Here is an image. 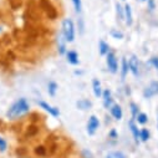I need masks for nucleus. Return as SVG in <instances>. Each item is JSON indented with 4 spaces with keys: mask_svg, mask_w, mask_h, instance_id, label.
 Here are the masks:
<instances>
[{
    "mask_svg": "<svg viewBox=\"0 0 158 158\" xmlns=\"http://www.w3.org/2000/svg\"><path fill=\"white\" fill-rule=\"evenodd\" d=\"M29 103L25 98H20L18 101H15L10 107L9 110L6 111V117L10 118V120H16V118L21 117L23 114L27 113L29 112Z\"/></svg>",
    "mask_w": 158,
    "mask_h": 158,
    "instance_id": "1",
    "label": "nucleus"
},
{
    "mask_svg": "<svg viewBox=\"0 0 158 158\" xmlns=\"http://www.w3.org/2000/svg\"><path fill=\"white\" fill-rule=\"evenodd\" d=\"M62 35L66 39V41L72 43L75 39V26L71 19H65L62 21Z\"/></svg>",
    "mask_w": 158,
    "mask_h": 158,
    "instance_id": "2",
    "label": "nucleus"
},
{
    "mask_svg": "<svg viewBox=\"0 0 158 158\" xmlns=\"http://www.w3.org/2000/svg\"><path fill=\"white\" fill-rule=\"evenodd\" d=\"M106 62H107V67L108 70L112 72V73H116L118 71V61L116 59V55L110 51L107 55H106Z\"/></svg>",
    "mask_w": 158,
    "mask_h": 158,
    "instance_id": "3",
    "label": "nucleus"
},
{
    "mask_svg": "<svg viewBox=\"0 0 158 158\" xmlns=\"http://www.w3.org/2000/svg\"><path fill=\"white\" fill-rule=\"evenodd\" d=\"M98 127H100V121H98V118H97L95 114L90 116L89 122H87V133H89L90 136H94V135L97 132Z\"/></svg>",
    "mask_w": 158,
    "mask_h": 158,
    "instance_id": "4",
    "label": "nucleus"
},
{
    "mask_svg": "<svg viewBox=\"0 0 158 158\" xmlns=\"http://www.w3.org/2000/svg\"><path fill=\"white\" fill-rule=\"evenodd\" d=\"M37 105L40 106L41 108H44L46 112H49L51 116H54V117H59V116H60V111H59V108H56V107L49 105V103L45 102V101H37Z\"/></svg>",
    "mask_w": 158,
    "mask_h": 158,
    "instance_id": "5",
    "label": "nucleus"
},
{
    "mask_svg": "<svg viewBox=\"0 0 158 158\" xmlns=\"http://www.w3.org/2000/svg\"><path fill=\"white\" fill-rule=\"evenodd\" d=\"M143 95H144V97H146V98H151V97H153V96L158 95V82H157V81L151 82V84L146 87V90H144Z\"/></svg>",
    "mask_w": 158,
    "mask_h": 158,
    "instance_id": "6",
    "label": "nucleus"
},
{
    "mask_svg": "<svg viewBox=\"0 0 158 158\" xmlns=\"http://www.w3.org/2000/svg\"><path fill=\"white\" fill-rule=\"evenodd\" d=\"M128 69L135 76H138V73H139V64H138V59L135 55H132L130 57V60H128Z\"/></svg>",
    "mask_w": 158,
    "mask_h": 158,
    "instance_id": "7",
    "label": "nucleus"
},
{
    "mask_svg": "<svg viewBox=\"0 0 158 158\" xmlns=\"http://www.w3.org/2000/svg\"><path fill=\"white\" fill-rule=\"evenodd\" d=\"M102 97H103V106L108 110H111V107L113 106V98H112V95H111V91L110 90H105L102 92Z\"/></svg>",
    "mask_w": 158,
    "mask_h": 158,
    "instance_id": "8",
    "label": "nucleus"
},
{
    "mask_svg": "<svg viewBox=\"0 0 158 158\" xmlns=\"http://www.w3.org/2000/svg\"><path fill=\"white\" fill-rule=\"evenodd\" d=\"M66 39L64 37L62 34H59L57 35V50H59V54L60 55H64L66 54Z\"/></svg>",
    "mask_w": 158,
    "mask_h": 158,
    "instance_id": "9",
    "label": "nucleus"
},
{
    "mask_svg": "<svg viewBox=\"0 0 158 158\" xmlns=\"http://www.w3.org/2000/svg\"><path fill=\"white\" fill-rule=\"evenodd\" d=\"M66 59H67V62L71 64V65H78L80 64V60H78V54L73 50H70V51H66Z\"/></svg>",
    "mask_w": 158,
    "mask_h": 158,
    "instance_id": "10",
    "label": "nucleus"
},
{
    "mask_svg": "<svg viewBox=\"0 0 158 158\" xmlns=\"http://www.w3.org/2000/svg\"><path fill=\"white\" fill-rule=\"evenodd\" d=\"M111 114L113 116L114 120H118V121H120L121 118H122V116H123V112H122L121 106H118V105H113V106L111 107Z\"/></svg>",
    "mask_w": 158,
    "mask_h": 158,
    "instance_id": "11",
    "label": "nucleus"
},
{
    "mask_svg": "<svg viewBox=\"0 0 158 158\" xmlns=\"http://www.w3.org/2000/svg\"><path fill=\"white\" fill-rule=\"evenodd\" d=\"M125 19H126L127 25H132V23H133V15H132V9H131L130 4H126L125 5Z\"/></svg>",
    "mask_w": 158,
    "mask_h": 158,
    "instance_id": "12",
    "label": "nucleus"
},
{
    "mask_svg": "<svg viewBox=\"0 0 158 158\" xmlns=\"http://www.w3.org/2000/svg\"><path fill=\"white\" fill-rule=\"evenodd\" d=\"M92 90H94V94L96 97H101L102 96V87H101V84L100 81L97 80V78H95V80L92 81Z\"/></svg>",
    "mask_w": 158,
    "mask_h": 158,
    "instance_id": "13",
    "label": "nucleus"
},
{
    "mask_svg": "<svg viewBox=\"0 0 158 158\" xmlns=\"http://www.w3.org/2000/svg\"><path fill=\"white\" fill-rule=\"evenodd\" d=\"M76 106H77V108H80V110H89L92 106V103H91V101L82 98V100L76 102Z\"/></svg>",
    "mask_w": 158,
    "mask_h": 158,
    "instance_id": "14",
    "label": "nucleus"
},
{
    "mask_svg": "<svg viewBox=\"0 0 158 158\" xmlns=\"http://www.w3.org/2000/svg\"><path fill=\"white\" fill-rule=\"evenodd\" d=\"M98 50H100V54L102 55V56H106L111 50H110V46H108V44H106L103 40H101L100 43H98Z\"/></svg>",
    "mask_w": 158,
    "mask_h": 158,
    "instance_id": "15",
    "label": "nucleus"
},
{
    "mask_svg": "<svg viewBox=\"0 0 158 158\" xmlns=\"http://www.w3.org/2000/svg\"><path fill=\"white\" fill-rule=\"evenodd\" d=\"M130 128H131V131H132V133H133V137H135L136 142H138V139H139V132H141V131H138V127L136 126V123L133 122V120L130 122Z\"/></svg>",
    "mask_w": 158,
    "mask_h": 158,
    "instance_id": "16",
    "label": "nucleus"
},
{
    "mask_svg": "<svg viewBox=\"0 0 158 158\" xmlns=\"http://www.w3.org/2000/svg\"><path fill=\"white\" fill-rule=\"evenodd\" d=\"M128 61L126 59H122V66H121V77H122V80H125L126 78V75L128 72Z\"/></svg>",
    "mask_w": 158,
    "mask_h": 158,
    "instance_id": "17",
    "label": "nucleus"
},
{
    "mask_svg": "<svg viewBox=\"0 0 158 158\" xmlns=\"http://www.w3.org/2000/svg\"><path fill=\"white\" fill-rule=\"evenodd\" d=\"M48 91H49V95L54 97L56 95V91H57V84L54 81H50L48 84Z\"/></svg>",
    "mask_w": 158,
    "mask_h": 158,
    "instance_id": "18",
    "label": "nucleus"
},
{
    "mask_svg": "<svg viewBox=\"0 0 158 158\" xmlns=\"http://www.w3.org/2000/svg\"><path fill=\"white\" fill-rule=\"evenodd\" d=\"M136 120L138 121V123L144 125V123H147V121H148V117H147V114H146V113L139 112V113L137 114V117H136Z\"/></svg>",
    "mask_w": 158,
    "mask_h": 158,
    "instance_id": "19",
    "label": "nucleus"
},
{
    "mask_svg": "<svg viewBox=\"0 0 158 158\" xmlns=\"http://www.w3.org/2000/svg\"><path fill=\"white\" fill-rule=\"evenodd\" d=\"M139 138H141L143 142L148 141V138H149V132H148V130L142 128V130H141V132H139Z\"/></svg>",
    "mask_w": 158,
    "mask_h": 158,
    "instance_id": "20",
    "label": "nucleus"
},
{
    "mask_svg": "<svg viewBox=\"0 0 158 158\" xmlns=\"http://www.w3.org/2000/svg\"><path fill=\"white\" fill-rule=\"evenodd\" d=\"M106 158H126L122 152H111L107 154Z\"/></svg>",
    "mask_w": 158,
    "mask_h": 158,
    "instance_id": "21",
    "label": "nucleus"
},
{
    "mask_svg": "<svg viewBox=\"0 0 158 158\" xmlns=\"http://www.w3.org/2000/svg\"><path fill=\"white\" fill-rule=\"evenodd\" d=\"M116 9H117V15L120 16V19H125V9H122L120 3L116 4Z\"/></svg>",
    "mask_w": 158,
    "mask_h": 158,
    "instance_id": "22",
    "label": "nucleus"
},
{
    "mask_svg": "<svg viewBox=\"0 0 158 158\" xmlns=\"http://www.w3.org/2000/svg\"><path fill=\"white\" fill-rule=\"evenodd\" d=\"M72 4L75 6V10L77 13H80L81 9H82V3H81V0H72Z\"/></svg>",
    "mask_w": 158,
    "mask_h": 158,
    "instance_id": "23",
    "label": "nucleus"
},
{
    "mask_svg": "<svg viewBox=\"0 0 158 158\" xmlns=\"http://www.w3.org/2000/svg\"><path fill=\"white\" fill-rule=\"evenodd\" d=\"M111 35L114 37V39H122L123 37V34L121 31H116V30H112L111 31Z\"/></svg>",
    "mask_w": 158,
    "mask_h": 158,
    "instance_id": "24",
    "label": "nucleus"
},
{
    "mask_svg": "<svg viewBox=\"0 0 158 158\" xmlns=\"http://www.w3.org/2000/svg\"><path fill=\"white\" fill-rule=\"evenodd\" d=\"M131 110H132V116H133V118H136V117H137V114H138L139 112H138V108H137V106H136L133 102L131 103Z\"/></svg>",
    "mask_w": 158,
    "mask_h": 158,
    "instance_id": "25",
    "label": "nucleus"
},
{
    "mask_svg": "<svg viewBox=\"0 0 158 158\" xmlns=\"http://www.w3.org/2000/svg\"><path fill=\"white\" fill-rule=\"evenodd\" d=\"M6 142L2 138V137H0V152H5L6 151Z\"/></svg>",
    "mask_w": 158,
    "mask_h": 158,
    "instance_id": "26",
    "label": "nucleus"
},
{
    "mask_svg": "<svg viewBox=\"0 0 158 158\" xmlns=\"http://www.w3.org/2000/svg\"><path fill=\"white\" fill-rule=\"evenodd\" d=\"M82 157H84V158H94V154H92L90 151L84 149V151H82Z\"/></svg>",
    "mask_w": 158,
    "mask_h": 158,
    "instance_id": "27",
    "label": "nucleus"
},
{
    "mask_svg": "<svg viewBox=\"0 0 158 158\" xmlns=\"http://www.w3.org/2000/svg\"><path fill=\"white\" fill-rule=\"evenodd\" d=\"M151 64L158 70V57H152V59H151Z\"/></svg>",
    "mask_w": 158,
    "mask_h": 158,
    "instance_id": "28",
    "label": "nucleus"
},
{
    "mask_svg": "<svg viewBox=\"0 0 158 158\" xmlns=\"http://www.w3.org/2000/svg\"><path fill=\"white\" fill-rule=\"evenodd\" d=\"M110 137H112V138H117V133H116V131H111V132H110Z\"/></svg>",
    "mask_w": 158,
    "mask_h": 158,
    "instance_id": "29",
    "label": "nucleus"
},
{
    "mask_svg": "<svg viewBox=\"0 0 158 158\" xmlns=\"http://www.w3.org/2000/svg\"><path fill=\"white\" fill-rule=\"evenodd\" d=\"M148 3H149V9L153 10V9H154V3H153V0H148Z\"/></svg>",
    "mask_w": 158,
    "mask_h": 158,
    "instance_id": "30",
    "label": "nucleus"
},
{
    "mask_svg": "<svg viewBox=\"0 0 158 158\" xmlns=\"http://www.w3.org/2000/svg\"><path fill=\"white\" fill-rule=\"evenodd\" d=\"M157 128H158V117H157Z\"/></svg>",
    "mask_w": 158,
    "mask_h": 158,
    "instance_id": "31",
    "label": "nucleus"
},
{
    "mask_svg": "<svg viewBox=\"0 0 158 158\" xmlns=\"http://www.w3.org/2000/svg\"><path fill=\"white\" fill-rule=\"evenodd\" d=\"M141 2H146V0H141Z\"/></svg>",
    "mask_w": 158,
    "mask_h": 158,
    "instance_id": "32",
    "label": "nucleus"
}]
</instances>
